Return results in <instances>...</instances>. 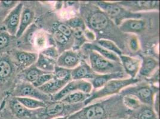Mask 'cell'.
I'll list each match as a JSON object with an SVG mask.
<instances>
[{
  "label": "cell",
  "instance_id": "cell-1",
  "mask_svg": "<svg viewBox=\"0 0 160 119\" xmlns=\"http://www.w3.org/2000/svg\"><path fill=\"white\" fill-rule=\"evenodd\" d=\"M130 112L124 106L122 97L119 94L84 106L68 119H121L129 116Z\"/></svg>",
  "mask_w": 160,
  "mask_h": 119
},
{
  "label": "cell",
  "instance_id": "cell-2",
  "mask_svg": "<svg viewBox=\"0 0 160 119\" xmlns=\"http://www.w3.org/2000/svg\"><path fill=\"white\" fill-rule=\"evenodd\" d=\"M81 17L88 29L97 35H103L117 26L115 25L99 7L92 4L83 3L80 6ZM118 27V26H117Z\"/></svg>",
  "mask_w": 160,
  "mask_h": 119
},
{
  "label": "cell",
  "instance_id": "cell-3",
  "mask_svg": "<svg viewBox=\"0 0 160 119\" xmlns=\"http://www.w3.org/2000/svg\"><path fill=\"white\" fill-rule=\"evenodd\" d=\"M20 71L14 64L8 54L0 55V89L10 95L19 82Z\"/></svg>",
  "mask_w": 160,
  "mask_h": 119
},
{
  "label": "cell",
  "instance_id": "cell-4",
  "mask_svg": "<svg viewBox=\"0 0 160 119\" xmlns=\"http://www.w3.org/2000/svg\"><path fill=\"white\" fill-rule=\"evenodd\" d=\"M84 102L76 104H68L62 101H50L46 103L45 108L37 109L36 119H53L59 117H69L79 111Z\"/></svg>",
  "mask_w": 160,
  "mask_h": 119
},
{
  "label": "cell",
  "instance_id": "cell-5",
  "mask_svg": "<svg viewBox=\"0 0 160 119\" xmlns=\"http://www.w3.org/2000/svg\"><path fill=\"white\" fill-rule=\"evenodd\" d=\"M139 82V79L131 78L110 80L99 89L91 93L90 97L84 102V106H87L96 100L120 94L121 90L125 88L135 85Z\"/></svg>",
  "mask_w": 160,
  "mask_h": 119
},
{
  "label": "cell",
  "instance_id": "cell-6",
  "mask_svg": "<svg viewBox=\"0 0 160 119\" xmlns=\"http://www.w3.org/2000/svg\"><path fill=\"white\" fill-rule=\"evenodd\" d=\"M92 2L99 7L118 27L124 20L143 17L142 14L132 12L122 7L118 2H109L105 1H95Z\"/></svg>",
  "mask_w": 160,
  "mask_h": 119
},
{
  "label": "cell",
  "instance_id": "cell-7",
  "mask_svg": "<svg viewBox=\"0 0 160 119\" xmlns=\"http://www.w3.org/2000/svg\"><path fill=\"white\" fill-rule=\"evenodd\" d=\"M87 54L90 66L97 74H104L124 72L121 63L114 62L105 59L99 53L90 50L82 49Z\"/></svg>",
  "mask_w": 160,
  "mask_h": 119
},
{
  "label": "cell",
  "instance_id": "cell-8",
  "mask_svg": "<svg viewBox=\"0 0 160 119\" xmlns=\"http://www.w3.org/2000/svg\"><path fill=\"white\" fill-rule=\"evenodd\" d=\"M158 92H159L158 87L147 83H142L127 86L121 90L120 95L121 96L133 95L139 99L142 104L152 107L155 94Z\"/></svg>",
  "mask_w": 160,
  "mask_h": 119
},
{
  "label": "cell",
  "instance_id": "cell-9",
  "mask_svg": "<svg viewBox=\"0 0 160 119\" xmlns=\"http://www.w3.org/2000/svg\"><path fill=\"white\" fill-rule=\"evenodd\" d=\"M13 97H26L42 101L47 103L52 101V97L42 93L32 83L19 81L9 95Z\"/></svg>",
  "mask_w": 160,
  "mask_h": 119
},
{
  "label": "cell",
  "instance_id": "cell-10",
  "mask_svg": "<svg viewBox=\"0 0 160 119\" xmlns=\"http://www.w3.org/2000/svg\"><path fill=\"white\" fill-rule=\"evenodd\" d=\"M80 91L84 93L91 94L93 91L92 83L86 80H77L69 82L59 93L52 97V101H59L71 93Z\"/></svg>",
  "mask_w": 160,
  "mask_h": 119
},
{
  "label": "cell",
  "instance_id": "cell-11",
  "mask_svg": "<svg viewBox=\"0 0 160 119\" xmlns=\"http://www.w3.org/2000/svg\"><path fill=\"white\" fill-rule=\"evenodd\" d=\"M8 54L20 72L33 65L38 57V53L28 52L16 48Z\"/></svg>",
  "mask_w": 160,
  "mask_h": 119
},
{
  "label": "cell",
  "instance_id": "cell-12",
  "mask_svg": "<svg viewBox=\"0 0 160 119\" xmlns=\"http://www.w3.org/2000/svg\"><path fill=\"white\" fill-rule=\"evenodd\" d=\"M23 6V1H19L18 5L7 14L2 23V26L4 27L11 35L16 36L18 32L20 25V16Z\"/></svg>",
  "mask_w": 160,
  "mask_h": 119
},
{
  "label": "cell",
  "instance_id": "cell-13",
  "mask_svg": "<svg viewBox=\"0 0 160 119\" xmlns=\"http://www.w3.org/2000/svg\"><path fill=\"white\" fill-rule=\"evenodd\" d=\"M23 6L20 16V25L16 33V38H19L27 28L35 23L36 12L33 8V2L23 1Z\"/></svg>",
  "mask_w": 160,
  "mask_h": 119
},
{
  "label": "cell",
  "instance_id": "cell-14",
  "mask_svg": "<svg viewBox=\"0 0 160 119\" xmlns=\"http://www.w3.org/2000/svg\"><path fill=\"white\" fill-rule=\"evenodd\" d=\"M38 29V27L35 23L28 27L20 37L17 39L16 48L28 52L36 53L33 44L35 35Z\"/></svg>",
  "mask_w": 160,
  "mask_h": 119
},
{
  "label": "cell",
  "instance_id": "cell-15",
  "mask_svg": "<svg viewBox=\"0 0 160 119\" xmlns=\"http://www.w3.org/2000/svg\"><path fill=\"white\" fill-rule=\"evenodd\" d=\"M81 60V55L78 51L68 50L60 54L56 60V66L72 70L79 65Z\"/></svg>",
  "mask_w": 160,
  "mask_h": 119
},
{
  "label": "cell",
  "instance_id": "cell-16",
  "mask_svg": "<svg viewBox=\"0 0 160 119\" xmlns=\"http://www.w3.org/2000/svg\"><path fill=\"white\" fill-rule=\"evenodd\" d=\"M147 20L143 19H130L124 20L118 26L120 31L124 33L138 34L147 29Z\"/></svg>",
  "mask_w": 160,
  "mask_h": 119
},
{
  "label": "cell",
  "instance_id": "cell-17",
  "mask_svg": "<svg viewBox=\"0 0 160 119\" xmlns=\"http://www.w3.org/2000/svg\"><path fill=\"white\" fill-rule=\"evenodd\" d=\"M119 58L124 72L129 78L133 79L136 78L137 74L139 73L140 69L142 60L138 58L123 54L119 56Z\"/></svg>",
  "mask_w": 160,
  "mask_h": 119
},
{
  "label": "cell",
  "instance_id": "cell-18",
  "mask_svg": "<svg viewBox=\"0 0 160 119\" xmlns=\"http://www.w3.org/2000/svg\"><path fill=\"white\" fill-rule=\"evenodd\" d=\"M120 5L128 10L139 13V11L159 10V1H124L118 2Z\"/></svg>",
  "mask_w": 160,
  "mask_h": 119
},
{
  "label": "cell",
  "instance_id": "cell-19",
  "mask_svg": "<svg viewBox=\"0 0 160 119\" xmlns=\"http://www.w3.org/2000/svg\"><path fill=\"white\" fill-rule=\"evenodd\" d=\"M96 74L85 60H82L78 66L71 70V76L72 80H86L90 81Z\"/></svg>",
  "mask_w": 160,
  "mask_h": 119
},
{
  "label": "cell",
  "instance_id": "cell-20",
  "mask_svg": "<svg viewBox=\"0 0 160 119\" xmlns=\"http://www.w3.org/2000/svg\"><path fill=\"white\" fill-rule=\"evenodd\" d=\"M129 78L124 72L118 73H110L100 74H96L93 78L89 82L92 83L93 89L95 91L99 89L110 80L113 79H125Z\"/></svg>",
  "mask_w": 160,
  "mask_h": 119
},
{
  "label": "cell",
  "instance_id": "cell-21",
  "mask_svg": "<svg viewBox=\"0 0 160 119\" xmlns=\"http://www.w3.org/2000/svg\"><path fill=\"white\" fill-rule=\"evenodd\" d=\"M17 38L15 36L11 35L4 29L0 27V55L8 54L12 50L16 48Z\"/></svg>",
  "mask_w": 160,
  "mask_h": 119
},
{
  "label": "cell",
  "instance_id": "cell-22",
  "mask_svg": "<svg viewBox=\"0 0 160 119\" xmlns=\"http://www.w3.org/2000/svg\"><path fill=\"white\" fill-rule=\"evenodd\" d=\"M139 74L146 78H150L159 67V61L149 55L142 56Z\"/></svg>",
  "mask_w": 160,
  "mask_h": 119
},
{
  "label": "cell",
  "instance_id": "cell-23",
  "mask_svg": "<svg viewBox=\"0 0 160 119\" xmlns=\"http://www.w3.org/2000/svg\"><path fill=\"white\" fill-rule=\"evenodd\" d=\"M68 82H69L66 80L58 79L54 78L53 79L50 80L46 84L38 88V89L42 93L52 97L59 93Z\"/></svg>",
  "mask_w": 160,
  "mask_h": 119
},
{
  "label": "cell",
  "instance_id": "cell-24",
  "mask_svg": "<svg viewBox=\"0 0 160 119\" xmlns=\"http://www.w3.org/2000/svg\"><path fill=\"white\" fill-rule=\"evenodd\" d=\"M47 73L38 69L35 66V64L29 67L25 70L20 71L18 75L19 81L26 82L30 83L33 82L38 78V77L42 74Z\"/></svg>",
  "mask_w": 160,
  "mask_h": 119
},
{
  "label": "cell",
  "instance_id": "cell-25",
  "mask_svg": "<svg viewBox=\"0 0 160 119\" xmlns=\"http://www.w3.org/2000/svg\"><path fill=\"white\" fill-rule=\"evenodd\" d=\"M82 49H87V50H93V51L99 53L102 57H105L107 59L111 60L112 61H114V62L120 63V58H119L118 55H117L115 53L109 51L106 49L98 45L95 42L86 43L85 44H83V45L82 46Z\"/></svg>",
  "mask_w": 160,
  "mask_h": 119
},
{
  "label": "cell",
  "instance_id": "cell-26",
  "mask_svg": "<svg viewBox=\"0 0 160 119\" xmlns=\"http://www.w3.org/2000/svg\"><path fill=\"white\" fill-rule=\"evenodd\" d=\"M132 115L135 119H159L152 106L142 104L137 110L131 112Z\"/></svg>",
  "mask_w": 160,
  "mask_h": 119
},
{
  "label": "cell",
  "instance_id": "cell-27",
  "mask_svg": "<svg viewBox=\"0 0 160 119\" xmlns=\"http://www.w3.org/2000/svg\"><path fill=\"white\" fill-rule=\"evenodd\" d=\"M35 66L43 72L53 73L55 67L56 66V60L38 53V57L35 63Z\"/></svg>",
  "mask_w": 160,
  "mask_h": 119
},
{
  "label": "cell",
  "instance_id": "cell-28",
  "mask_svg": "<svg viewBox=\"0 0 160 119\" xmlns=\"http://www.w3.org/2000/svg\"><path fill=\"white\" fill-rule=\"evenodd\" d=\"M52 39V36H49L47 33L42 30L38 29L36 32L35 35V39H34V48L35 50V52L38 53L39 51L42 50L43 49L48 47L47 44L48 42H50V40Z\"/></svg>",
  "mask_w": 160,
  "mask_h": 119
},
{
  "label": "cell",
  "instance_id": "cell-29",
  "mask_svg": "<svg viewBox=\"0 0 160 119\" xmlns=\"http://www.w3.org/2000/svg\"><path fill=\"white\" fill-rule=\"evenodd\" d=\"M17 101L25 108L29 110H37L45 108L46 103L38 99L26 98V97H14Z\"/></svg>",
  "mask_w": 160,
  "mask_h": 119
},
{
  "label": "cell",
  "instance_id": "cell-30",
  "mask_svg": "<svg viewBox=\"0 0 160 119\" xmlns=\"http://www.w3.org/2000/svg\"><path fill=\"white\" fill-rule=\"evenodd\" d=\"M90 94H87L80 91H75L67 95L60 101L68 104H76L84 102L90 97Z\"/></svg>",
  "mask_w": 160,
  "mask_h": 119
},
{
  "label": "cell",
  "instance_id": "cell-31",
  "mask_svg": "<svg viewBox=\"0 0 160 119\" xmlns=\"http://www.w3.org/2000/svg\"><path fill=\"white\" fill-rule=\"evenodd\" d=\"M52 36L54 42L57 45L56 48L59 54L61 53V50H62V53L66 51V48L71 44L70 39L56 29L53 31Z\"/></svg>",
  "mask_w": 160,
  "mask_h": 119
},
{
  "label": "cell",
  "instance_id": "cell-32",
  "mask_svg": "<svg viewBox=\"0 0 160 119\" xmlns=\"http://www.w3.org/2000/svg\"><path fill=\"white\" fill-rule=\"evenodd\" d=\"M95 43L107 50L116 54L118 56L122 54V52L120 48L111 40L99 39L97 40Z\"/></svg>",
  "mask_w": 160,
  "mask_h": 119
},
{
  "label": "cell",
  "instance_id": "cell-33",
  "mask_svg": "<svg viewBox=\"0 0 160 119\" xmlns=\"http://www.w3.org/2000/svg\"><path fill=\"white\" fill-rule=\"evenodd\" d=\"M122 97L124 106L131 112L137 110L142 105L139 100L133 95H124Z\"/></svg>",
  "mask_w": 160,
  "mask_h": 119
},
{
  "label": "cell",
  "instance_id": "cell-34",
  "mask_svg": "<svg viewBox=\"0 0 160 119\" xmlns=\"http://www.w3.org/2000/svg\"><path fill=\"white\" fill-rule=\"evenodd\" d=\"M71 72V70L56 66L53 73L54 78L56 79L70 82L72 80Z\"/></svg>",
  "mask_w": 160,
  "mask_h": 119
},
{
  "label": "cell",
  "instance_id": "cell-35",
  "mask_svg": "<svg viewBox=\"0 0 160 119\" xmlns=\"http://www.w3.org/2000/svg\"><path fill=\"white\" fill-rule=\"evenodd\" d=\"M68 26L71 27L72 30L74 29L80 28L83 30H85L87 27L82 19L81 17H75L69 20H68L65 23Z\"/></svg>",
  "mask_w": 160,
  "mask_h": 119
},
{
  "label": "cell",
  "instance_id": "cell-36",
  "mask_svg": "<svg viewBox=\"0 0 160 119\" xmlns=\"http://www.w3.org/2000/svg\"><path fill=\"white\" fill-rule=\"evenodd\" d=\"M39 53L44 55L47 57H49L50 59H52L55 60H57L60 55L56 46L54 45L48 46L47 48L41 50Z\"/></svg>",
  "mask_w": 160,
  "mask_h": 119
},
{
  "label": "cell",
  "instance_id": "cell-37",
  "mask_svg": "<svg viewBox=\"0 0 160 119\" xmlns=\"http://www.w3.org/2000/svg\"><path fill=\"white\" fill-rule=\"evenodd\" d=\"M54 78V74L53 73H46L41 74L38 77V78L33 83H32L33 86L36 88H39L46 84L50 80L53 79Z\"/></svg>",
  "mask_w": 160,
  "mask_h": 119
},
{
  "label": "cell",
  "instance_id": "cell-38",
  "mask_svg": "<svg viewBox=\"0 0 160 119\" xmlns=\"http://www.w3.org/2000/svg\"><path fill=\"white\" fill-rule=\"evenodd\" d=\"M54 28L55 29L59 31L61 33H63L65 36H67V38L69 39L71 38L73 39L72 30L71 29L70 27L68 26L65 23H57L56 25V26H54Z\"/></svg>",
  "mask_w": 160,
  "mask_h": 119
},
{
  "label": "cell",
  "instance_id": "cell-39",
  "mask_svg": "<svg viewBox=\"0 0 160 119\" xmlns=\"http://www.w3.org/2000/svg\"><path fill=\"white\" fill-rule=\"evenodd\" d=\"M0 119H20L14 116L12 112L8 110L6 106L4 105L0 110Z\"/></svg>",
  "mask_w": 160,
  "mask_h": 119
},
{
  "label": "cell",
  "instance_id": "cell-40",
  "mask_svg": "<svg viewBox=\"0 0 160 119\" xmlns=\"http://www.w3.org/2000/svg\"><path fill=\"white\" fill-rule=\"evenodd\" d=\"M129 46L130 50L134 52H136L139 50V42L136 35H132V36H131L129 40Z\"/></svg>",
  "mask_w": 160,
  "mask_h": 119
},
{
  "label": "cell",
  "instance_id": "cell-41",
  "mask_svg": "<svg viewBox=\"0 0 160 119\" xmlns=\"http://www.w3.org/2000/svg\"><path fill=\"white\" fill-rule=\"evenodd\" d=\"M19 1H0L1 4L9 10H12L16 7Z\"/></svg>",
  "mask_w": 160,
  "mask_h": 119
},
{
  "label": "cell",
  "instance_id": "cell-42",
  "mask_svg": "<svg viewBox=\"0 0 160 119\" xmlns=\"http://www.w3.org/2000/svg\"><path fill=\"white\" fill-rule=\"evenodd\" d=\"M10 11L11 10L6 8L0 2V27L2 26L4 20Z\"/></svg>",
  "mask_w": 160,
  "mask_h": 119
},
{
  "label": "cell",
  "instance_id": "cell-43",
  "mask_svg": "<svg viewBox=\"0 0 160 119\" xmlns=\"http://www.w3.org/2000/svg\"><path fill=\"white\" fill-rule=\"evenodd\" d=\"M84 36L86 40H88L89 41H94L96 40V36L95 33L87 27L84 31Z\"/></svg>",
  "mask_w": 160,
  "mask_h": 119
},
{
  "label": "cell",
  "instance_id": "cell-44",
  "mask_svg": "<svg viewBox=\"0 0 160 119\" xmlns=\"http://www.w3.org/2000/svg\"><path fill=\"white\" fill-rule=\"evenodd\" d=\"M8 95H7V93H4L3 91H2L0 89V110L3 107V106L4 105L5 100Z\"/></svg>",
  "mask_w": 160,
  "mask_h": 119
},
{
  "label": "cell",
  "instance_id": "cell-45",
  "mask_svg": "<svg viewBox=\"0 0 160 119\" xmlns=\"http://www.w3.org/2000/svg\"><path fill=\"white\" fill-rule=\"evenodd\" d=\"M135 119L132 116V115H129V116H127L126 117H124V118H123V119Z\"/></svg>",
  "mask_w": 160,
  "mask_h": 119
},
{
  "label": "cell",
  "instance_id": "cell-46",
  "mask_svg": "<svg viewBox=\"0 0 160 119\" xmlns=\"http://www.w3.org/2000/svg\"><path fill=\"white\" fill-rule=\"evenodd\" d=\"M68 117H67V116H65V117H56V118H54V119H68Z\"/></svg>",
  "mask_w": 160,
  "mask_h": 119
},
{
  "label": "cell",
  "instance_id": "cell-47",
  "mask_svg": "<svg viewBox=\"0 0 160 119\" xmlns=\"http://www.w3.org/2000/svg\"></svg>",
  "mask_w": 160,
  "mask_h": 119
}]
</instances>
